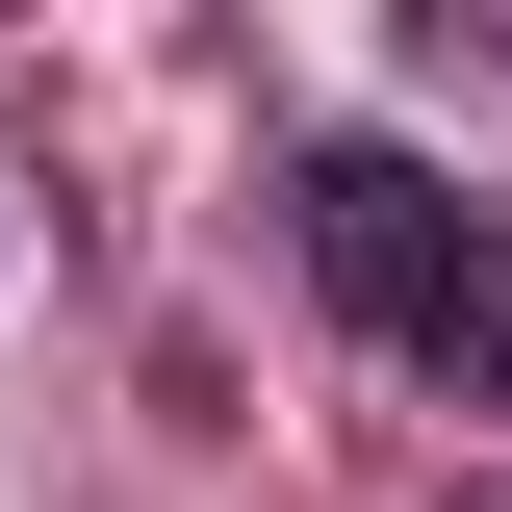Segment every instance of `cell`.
<instances>
[{
  "instance_id": "6da1fadb",
  "label": "cell",
  "mask_w": 512,
  "mask_h": 512,
  "mask_svg": "<svg viewBox=\"0 0 512 512\" xmlns=\"http://www.w3.org/2000/svg\"><path fill=\"white\" fill-rule=\"evenodd\" d=\"M308 256L461 384V410H512V231H436V180H410V154H333V180H308Z\"/></svg>"
}]
</instances>
